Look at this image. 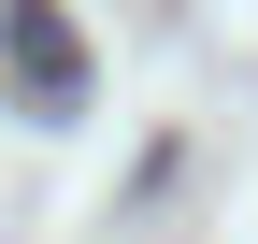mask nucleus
Listing matches in <instances>:
<instances>
[{"instance_id": "f257e3e1", "label": "nucleus", "mask_w": 258, "mask_h": 244, "mask_svg": "<svg viewBox=\"0 0 258 244\" xmlns=\"http://www.w3.org/2000/svg\"><path fill=\"white\" fill-rule=\"evenodd\" d=\"M0 43H15V72L43 86V101H72V86H86V72H72V29H57L43 0H0Z\"/></svg>"}]
</instances>
